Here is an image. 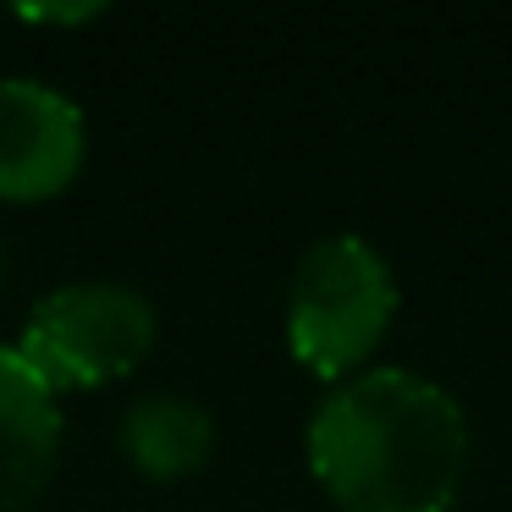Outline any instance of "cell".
Instances as JSON below:
<instances>
[{
	"label": "cell",
	"instance_id": "3957f363",
	"mask_svg": "<svg viewBox=\"0 0 512 512\" xmlns=\"http://www.w3.org/2000/svg\"><path fill=\"white\" fill-rule=\"evenodd\" d=\"M155 342V309L122 281H67L45 292L28 314L17 353L50 391L105 386L127 375Z\"/></svg>",
	"mask_w": 512,
	"mask_h": 512
},
{
	"label": "cell",
	"instance_id": "7a4b0ae2",
	"mask_svg": "<svg viewBox=\"0 0 512 512\" xmlns=\"http://www.w3.org/2000/svg\"><path fill=\"white\" fill-rule=\"evenodd\" d=\"M397 314V281L375 243L358 232L320 237L287 287V347L303 369L347 380Z\"/></svg>",
	"mask_w": 512,
	"mask_h": 512
},
{
	"label": "cell",
	"instance_id": "6da1fadb",
	"mask_svg": "<svg viewBox=\"0 0 512 512\" xmlns=\"http://www.w3.org/2000/svg\"><path fill=\"white\" fill-rule=\"evenodd\" d=\"M309 468L342 512H446L468 474V419L441 380L358 369L314 408Z\"/></svg>",
	"mask_w": 512,
	"mask_h": 512
},
{
	"label": "cell",
	"instance_id": "8992f818",
	"mask_svg": "<svg viewBox=\"0 0 512 512\" xmlns=\"http://www.w3.org/2000/svg\"><path fill=\"white\" fill-rule=\"evenodd\" d=\"M215 419L182 391H149L122 413V452L149 479H182L210 457Z\"/></svg>",
	"mask_w": 512,
	"mask_h": 512
},
{
	"label": "cell",
	"instance_id": "ba28073f",
	"mask_svg": "<svg viewBox=\"0 0 512 512\" xmlns=\"http://www.w3.org/2000/svg\"><path fill=\"white\" fill-rule=\"evenodd\" d=\"M0 265H6V248H0Z\"/></svg>",
	"mask_w": 512,
	"mask_h": 512
},
{
	"label": "cell",
	"instance_id": "5b68a950",
	"mask_svg": "<svg viewBox=\"0 0 512 512\" xmlns=\"http://www.w3.org/2000/svg\"><path fill=\"white\" fill-rule=\"evenodd\" d=\"M61 452L56 391L23 364L17 347H0V512H23L50 485Z\"/></svg>",
	"mask_w": 512,
	"mask_h": 512
},
{
	"label": "cell",
	"instance_id": "52a82bcc",
	"mask_svg": "<svg viewBox=\"0 0 512 512\" xmlns=\"http://www.w3.org/2000/svg\"><path fill=\"white\" fill-rule=\"evenodd\" d=\"M94 12L100 6H23V17H34V23H83Z\"/></svg>",
	"mask_w": 512,
	"mask_h": 512
},
{
	"label": "cell",
	"instance_id": "277c9868",
	"mask_svg": "<svg viewBox=\"0 0 512 512\" xmlns=\"http://www.w3.org/2000/svg\"><path fill=\"white\" fill-rule=\"evenodd\" d=\"M83 111L39 78H0V199H50L83 166Z\"/></svg>",
	"mask_w": 512,
	"mask_h": 512
}]
</instances>
